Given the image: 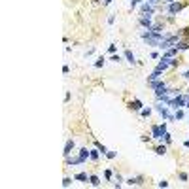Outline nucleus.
Returning a JSON list of instances; mask_svg holds the SVG:
<instances>
[{
	"label": "nucleus",
	"mask_w": 189,
	"mask_h": 189,
	"mask_svg": "<svg viewBox=\"0 0 189 189\" xmlns=\"http://www.w3.org/2000/svg\"><path fill=\"white\" fill-rule=\"evenodd\" d=\"M125 184L127 185H142L144 184V176H131L125 180Z\"/></svg>",
	"instance_id": "obj_6"
},
{
	"label": "nucleus",
	"mask_w": 189,
	"mask_h": 189,
	"mask_svg": "<svg viewBox=\"0 0 189 189\" xmlns=\"http://www.w3.org/2000/svg\"><path fill=\"white\" fill-rule=\"evenodd\" d=\"M138 4H140V0H131V10H134Z\"/></svg>",
	"instance_id": "obj_31"
},
{
	"label": "nucleus",
	"mask_w": 189,
	"mask_h": 189,
	"mask_svg": "<svg viewBox=\"0 0 189 189\" xmlns=\"http://www.w3.org/2000/svg\"><path fill=\"white\" fill-rule=\"evenodd\" d=\"M181 78H184V80H189V70H185V72L181 74Z\"/></svg>",
	"instance_id": "obj_36"
},
{
	"label": "nucleus",
	"mask_w": 189,
	"mask_h": 189,
	"mask_svg": "<svg viewBox=\"0 0 189 189\" xmlns=\"http://www.w3.org/2000/svg\"><path fill=\"white\" fill-rule=\"evenodd\" d=\"M138 23L142 25L146 30H151V29H153V21H151V17H144V15H140V17H138Z\"/></svg>",
	"instance_id": "obj_5"
},
{
	"label": "nucleus",
	"mask_w": 189,
	"mask_h": 189,
	"mask_svg": "<svg viewBox=\"0 0 189 189\" xmlns=\"http://www.w3.org/2000/svg\"><path fill=\"white\" fill-rule=\"evenodd\" d=\"M106 157H108V159H115V157H117V151H110V150H108Z\"/></svg>",
	"instance_id": "obj_24"
},
{
	"label": "nucleus",
	"mask_w": 189,
	"mask_h": 189,
	"mask_svg": "<svg viewBox=\"0 0 189 189\" xmlns=\"http://www.w3.org/2000/svg\"><path fill=\"white\" fill-rule=\"evenodd\" d=\"M157 187H169V181H166V180H161L159 184H157Z\"/></svg>",
	"instance_id": "obj_29"
},
{
	"label": "nucleus",
	"mask_w": 189,
	"mask_h": 189,
	"mask_svg": "<svg viewBox=\"0 0 189 189\" xmlns=\"http://www.w3.org/2000/svg\"><path fill=\"white\" fill-rule=\"evenodd\" d=\"M176 55H178V49H176V47H170V49H166V51L163 53V57L172 59V57H176Z\"/></svg>",
	"instance_id": "obj_13"
},
{
	"label": "nucleus",
	"mask_w": 189,
	"mask_h": 189,
	"mask_svg": "<svg viewBox=\"0 0 189 189\" xmlns=\"http://www.w3.org/2000/svg\"><path fill=\"white\" fill-rule=\"evenodd\" d=\"M163 129H161V125H153L151 127V136L155 138V140H163Z\"/></svg>",
	"instance_id": "obj_9"
},
{
	"label": "nucleus",
	"mask_w": 189,
	"mask_h": 189,
	"mask_svg": "<svg viewBox=\"0 0 189 189\" xmlns=\"http://www.w3.org/2000/svg\"><path fill=\"white\" fill-rule=\"evenodd\" d=\"M112 4V0H102V6H110Z\"/></svg>",
	"instance_id": "obj_38"
},
{
	"label": "nucleus",
	"mask_w": 189,
	"mask_h": 189,
	"mask_svg": "<svg viewBox=\"0 0 189 189\" xmlns=\"http://www.w3.org/2000/svg\"><path fill=\"white\" fill-rule=\"evenodd\" d=\"M89 181H91V185H100V180H99V176H95V174H89Z\"/></svg>",
	"instance_id": "obj_17"
},
{
	"label": "nucleus",
	"mask_w": 189,
	"mask_h": 189,
	"mask_svg": "<svg viewBox=\"0 0 189 189\" xmlns=\"http://www.w3.org/2000/svg\"><path fill=\"white\" fill-rule=\"evenodd\" d=\"M129 108H131V110H136V112H140V110L144 108V104L140 102L138 99H134V100H131V102H129Z\"/></svg>",
	"instance_id": "obj_10"
},
{
	"label": "nucleus",
	"mask_w": 189,
	"mask_h": 189,
	"mask_svg": "<svg viewBox=\"0 0 189 189\" xmlns=\"http://www.w3.org/2000/svg\"><path fill=\"white\" fill-rule=\"evenodd\" d=\"M178 62H180L178 59H170V66H178Z\"/></svg>",
	"instance_id": "obj_33"
},
{
	"label": "nucleus",
	"mask_w": 189,
	"mask_h": 189,
	"mask_svg": "<svg viewBox=\"0 0 189 189\" xmlns=\"http://www.w3.org/2000/svg\"><path fill=\"white\" fill-rule=\"evenodd\" d=\"M70 72V68H68V65H65V66H62V74H68Z\"/></svg>",
	"instance_id": "obj_35"
},
{
	"label": "nucleus",
	"mask_w": 189,
	"mask_h": 189,
	"mask_svg": "<svg viewBox=\"0 0 189 189\" xmlns=\"http://www.w3.org/2000/svg\"><path fill=\"white\" fill-rule=\"evenodd\" d=\"M125 57H127V61L131 62V65H136V62H138L136 57H134V53H132L131 49H125Z\"/></svg>",
	"instance_id": "obj_12"
},
{
	"label": "nucleus",
	"mask_w": 189,
	"mask_h": 189,
	"mask_svg": "<svg viewBox=\"0 0 189 189\" xmlns=\"http://www.w3.org/2000/svg\"><path fill=\"white\" fill-rule=\"evenodd\" d=\"M174 47H176L178 51H185V49H189V42H187V40H180Z\"/></svg>",
	"instance_id": "obj_11"
},
{
	"label": "nucleus",
	"mask_w": 189,
	"mask_h": 189,
	"mask_svg": "<svg viewBox=\"0 0 189 189\" xmlns=\"http://www.w3.org/2000/svg\"><path fill=\"white\" fill-rule=\"evenodd\" d=\"M153 13H155V6L150 4V2H142V6H140V15L153 17Z\"/></svg>",
	"instance_id": "obj_3"
},
{
	"label": "nucleus",
	"mask_w": 189,
	"mask_h": 189,
	"mask_svg": "<svg viewBox=\"0 0 189 189\" xmlns=\"http://www.w3.org/2000/svg\"><path fill=\"white\" fill-rule=\"evenodd\" d=\"M151 114V108H142V110H140V115H142V117H148Z\"/></svg>",
	"instance_id": "obj_23"
},
{
	"label": "nucleus",
	"mask_w": 189,
	"mask_h": 189,
	"mask_svg": "<svg viewBox=\"0 0 189 189\" xmlns=\"http://www.w3.org/2000/svg\"><path fill=\"white\" fill-rule=\"evenodd\" d=\"M172 2H176V0H163V4H166V6H169V4H172Z\"/></svg>",
	"instance_id": "obj_39"
},
{
	"label": "nucleus",
	"mask_w": 189,
	"mask_h": 189,
	"mask_svg": "<svg viewBox=\"0 0 189 189\" xmlns=\"http://www.w3.org/2000/svg\"><path fill=\"white\" fill-rule=\"evenodd\" d=\"M185 108H189V95H187V102H185Z\"/></svg>",
	"instance_id": "obj_41"
},
{
	"label": "nucleus",
	"mask_w": 189,
	"mask_h": 189,
	"mask_svg": "<svg viewBox=\"0 0 189 189\" xmlns=\"http://www.w3.org/2000/svg\"><path fill=\"white\" fill-rule=\"evenodd\" d=\"M115 23V15L112 13V15H108V25H114Z\"/></svg>",
	"instance_id": "obj_30"
},
{
	"label": "nucleus",
	"mask_w": 189,
	"mask_h": 189,
	"mask_svg": "<svg viewBox=\"0 0 189 189\" xmlns=\"http://www.w3.org/2000/svg\"><path fill=\"white\" fill-rule=\"evenodd\" d=\"M74 180H78V181H87V180H89V174H87V172H78V174L74 176Z\"/></svg>",
	"instance_id": "obj_15"
},
{
	"label": "nucleus",
	"mask_w": 189,
	"mask_h": 189,
	"mask_svg": "<svg viewBox=\"0 0 189 189\" xmlns=\"http://www.w3.org/2000/svg\"><path fill=\"white\" fill-rule=\"evenodd\" d=\"M184 117H185V114H184V110H176V114H174V119H176V121H180V119H184Z\"/></svg>",
	"instance_id": "obj_19"
},
{
	"label": "nucleus",
	"mask_w": 189,
	"mask_h": 189,
	"mask_svg": "<svg viewBox=\"0 0 189 189\" xmlns=\"http://www.w3.org/2000/svg\"><path fill=\"white\" fill-rule=\"evenodd\" d=\"M150 87H151L153 91H155V99H157V96H161V95H165L166 91L170 89V87H169V83L163 81V80H159V81H155V83H151Z\"/></svg>",
	"instance_id": "obj_2"
},
{
	"label": "nucleus",
	"mask_w": 189,
	"mask_h": 189,
	"mask_svg": "<svg viewBox=\"0 0 189 189\" xmlns=\"http://www.w3.org/2000/svg\"><path fill=\"white\" fill-rule=\"evenodd\" d=\"M184 146H185V148L189 150V140H185V144H184Z\"/></svg>",
	"instance_id": "obj_40"
},
{
	"label": "nucleus",
	"mask_w": 189,
	"mask_h": 189,
	"mask_svg": "<svg viewBox=\"0 0 189 189\" xmlns=\"http://www.w3.org/2000/svg\"><path fill=\"white\" fill-rule=\"evenodd\" d=\"M115 49H117V47H115V44H112V46L108 47V51H110V53H115Z\"/></svg>",
	"instance_id": "obj_32"
},
{
	"label": "nucleus",
	"mask_w": 189,
	"mask_h": 189,
	"mask_svg": "<svg viewBox=\"0 0 189 189\" xmlns=\"http://www.w3.org/2000/svg\"><path fill=\"white\" fill-rule=\"evenodd\" d=\"M110 61H112V62H121V57H119V55H115V53H114V55H112V59H110Z\"/></svg>",
	"instance_id": "obj_27"
},
{
	"label": "nucleus",
	"mask_w": 189,
	"mask_h": 189,
	"mask_svg": "<svg viewBox=\"0 0 189 189\" xmlns=\"http://www.w3.org/2000/svg\"><path fill=\"white\" fill-rule=\"evenodd\" d=\"M178 178H180L181 181H187V180H189V176H187L185 172H180V174H178Z\"/></svg>",
	"instance_id": "obj_25"
},
{
	"label": "nucleus",
	"mask_w": 189,
	"mask_h": 189,
	"mask_svg": "<svg viewBox=\"0 0 189 189\" xmlns=\"http://www.w3.org/2000/svg\"><path fill=\"white\" fill-rule=\"evenodd\" d=\"M95 66H96V68H102V66H104V57H100L99 61H96V62H95Z\"/></svg>",
	"instance_id": "obj_26"
},
{
	"label": "nucleus",
	"mask_w": 189,
	"mask_h": 189,
	"mask_svg": "<svg viewBox=\"0 0 189 189\" xmlns=\"http://www.w3.org/2000/svg\"><path fill=\"white\" fill-rule=\"evenodd\" d=\"M80 157H81L83 161H87V159L91 157V150H87V148H80Z\"/></svg>",
	"instance_id": "obj_14"
},
{
	"label": "nucleus",
	"mask_w": 189,
	"mask_h": 189,
	"mask_svg": "<svg viewBox=\"0 0 189 189\" xmlns=\"http://www.w3.org/2000/svg\"><path fill=\"white\" fill-rule=\"evenodd\" d=\"M151 59H161V57H159V53H157V51H153V53H151Z\"/></svg>",
	"instance_id": "obj_37"
},
{
	"label": "nucleus",
	"mask_w": 189,
	"mask_h": 189,
	"mask_svg": "<svg viewBox=\"0 0 189 189\" xmlns=\"http://www.w3.org/2000/svg\"><path fill=\"white\" fill-rule=\"evenodd\" d=\"M155 153H157V155H166V146H157Z\"/></svg>",
	"instance_id": "obj_20"
},
{
	"label": "nucleus",
	"mask_w": 189,
	"mask_h": 189,
	"mask_svg": "<svg viewBox=\"0 0 189 189\" xmlns=\"http://www.w3.org/2000/svg\"><path fill=\"white\" fill-rule=\"evenodd\" d=\"M184 8H185V4H184V2H180V0H176V2H172V4L166 6V11H169L170 15H176V13H180Z\"/></svg>",
	"instance_id": "obj_4"
},
{
	"label": "nucleus",
	"mask_w": 189,
	"mask_h": 189,
	"mask_svg": "<svg viewBox=\"0 0 189 189\" xmlns=\"http://www.w3.org/2000/svg\"><path fill=\"white\" fill-rule=\"evenodd\" d=\"M70 184H72V178H68V176H66L65 180H62V185H65V187H68Z\"/></svg>",
	"instance_id": "obj_28"
},
{
	"label": "nucleus",
	"mask_w": 189,
	"mask_h": 189,
	"mask_svg": "<svg viewBox=\"0 0 189 189\" xmlns=\"http://www.w3.org/2000/svg\"><path fill=\"white\" fill-rule=\"evenodd\" d=\"M163 140H165V142H166V144H172V134H170V132H169V131H166V132H165V134H163Z\"/></svg>",
	"instance_id": "obj_22"
},
{
	"label": "nucleus",
	"mask_w": 189,
	"mask_h": 189,
	"mask_svg": "<svg viewBox=\"0 0 189 189\" xmlns=\"http://www.w3.org/2000/svg\"><path fill=\"white\" fill-rule=\"evenodd\" d=\"M95 146L100 150V153H102V155H106V153H108V148H106V146H102L100 142H95Z\"/></svg>",
	"instance_id": "obj_21"
},
{
	"label": "nucleus",
	"mask_w": 189,
	"mask_h": 189,
	"mask_svg": "<svg viewBox=\"0 0 189 189\" xmlns=\"http://www.w3.org/2000/svg\"><path fill=\"white\" fill-rule=\"evenodd\" d=\"M104 176H106V180H112V170H106V172H104Z\"/></svg>",
	"instance_id": "obj_34"
},
{
	"label": "nucleus",
	"mask_w": 189,
	"mask_h": 189,
	"mask_svg": "<svg viewBox=\"0 0 189 189\" xmlns=\"http://www.w3.org/2000/svg\"><path fill=\"white\" fill-rule=\"evenodd\" d=\"M155 112H157V114H159L161 117H163V119L176 121V119H174V114H170V112H169V108H166L163 102H159V100H157V104H155Z\"/></svg>",
	"instance_id": "obj_1"
},
{
	"label": "nucleus",
	"mask_w": 189,
	"mask_h": 189,
	"mask_svg": "<svg viewBox=\"0 0 189 189\" xmlns=\"http://www.w3.org/2000/svg\"><path fill=\"white\" fill-rule=\"evenodd\" d=\"M161 76H163V72H161V70H153V72L148 76V85H151V83H155V81H159L161 80Z\"/></svg>",
	"instance_id": "obj_7"
},
{
	"label": "nucleus",
	"mask_w": 189,
	"mask_h": 189,
	"mask_svg": "<svg viewBox=\"0 0 189 189\" xmlns=\"http://www.w3.org/2000/svg\"><path fill=\"white\" fill-rule=\"evenodd\" d=\"M157 70H161V72H165V70H169L170 68V62H165V61H159V65L155 66Z\"/></svg>",
	"instance_id": "obj_16"
},
{
	"label": "nucleus",
	"mask_w": 189,
	"mask_h": 189,
	"mask_svg": "<svg viewBox=\"0 0 189 189\" xmlns=\"http://www.w3.org/2000/svg\"><path fill=\"white\" fill-rule=\"evenodd\" d=\"M76 148V142H74V138H68L66 140V144H65V157H70V153H72V150Z\"/></svg>",
	"instance_id": "obj_8"
},
{
	"label": "nucleus",
	"mask_w": 189,
	"mask_h": 189,
	"mask_svg": "<svg viewBox=\"0 0 189 189\" xmlns=\"http://www.w3.org/2000/svg\"><path fill=\"white\" fill-rule=\"evenodd\" d=\"M99 157H100V150H99V148H96V150H91V157H89V159L99 161Z\"/></svg>",
	"instance_id": "obj_18"
}]
</instances>
